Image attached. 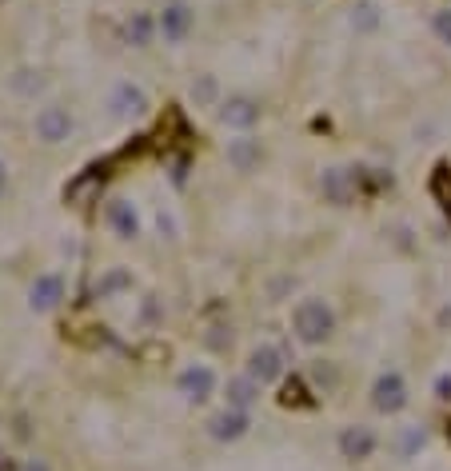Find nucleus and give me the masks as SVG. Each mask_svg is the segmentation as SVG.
Wrapping results in <instances>:
<instances>
[{
    "label": "nucleus",
    "instance_id": "nucleus-1",
    "mask_svg": "<svg viewBox=\"0 0 451 471\" xmlns=\"http://www.w3.org/2000/svg\"><path fill=\"white\" fill-rule=\"evenodd\" d=\"M292 332H296L300 344H312V348L328 344V340L336 336V312H331V304L328 299H320V296L300 299L296 312H292Z\"/></svg>",
    "mask_w": 451,
    "mask_h": 471
},
{
    "label": "nucleus",
    "instance_id": "nucleus-2",
    "mask_svg": "<svg viewBox=\"0 0 451 471\" xmlns=\"http://www.w3.org/2000/svg\"><path fill=\"white\" fill-rule=\"evenodd\" d=\"M196 29V13L188 0H168L156 16V32L164 37V45H184Z\"/></svg>",
    "mask_w": 451,
    "mask_h": 471
},
{
    "label": "nucleus",
    "instance_id": "nucleus-3",
    "mask_svg": "<svg viewBox=\"0 0 451 471\" xmlns=\"http://www.w3.org/2000/svg\"><path fill=\"white\" fill-rule=\"evenodd\" d=\"M372 408L380 416H399L407 408V380L399 372H380L372 383Z\"/></svg>",
    "mask_w": 451,
    "mask_h": 471
},
{
    "label": "nucleus",
    "instance_id": "nucleus-4",
    "mask_svg": "<svg viewBox=\"0 0 451 471\" xmlns=\"http://www.w3.org/2000/svg\"><path fill=\"white\" fill-rule=\"evenodd\" d=\"M216 116H220V124L236 128V132H248V128L260 124L263 108H260L256 97H248V92H236V97L220 100V113H216Z\"/></svg>",
    "mask_w": 451,
    "mask_h": 471
},
{
    "label": "nucleus",
    "instance_id": "nucleus-5",
    "mask_svg": "<svg viewBox=\"0 0 451 471\" xmlns=\"http://www.w3.org/2000/svg\"><path fill=\"white\" fill-rule=\"evenodd\" d=\"M108 108H113L116 120H140V116H148L152 100H148V92H144L140 84L121 80V84L113 88V97H108Z\"/></svg>",
    "mask_w": 451,
    "mask_h": 471
},
{
    "label": "nucleus",
    "instance_id": "nucleus-6",
    "mask_svg": "<svg viewBox=\"0 0 451 471\" xmlns=\"http://www.w3.org/2000/svg\"><path fill=\"white\" fill-rule=\"evenodd\" d=\"M248 375L260 383V388L284 380V352H280L276 344H256L248 352Z\"/></svg>",
    "mask_w": 451,
    "mask_h": 471
},
{
    "label": "nucleus",
    "instance_id": "nucleus-7",
    "mask_svg": "<svg viewBox=\"0 0 451 471\" xmlns=\"http://www.w3.org/2000/svg\"><path fill=\"white\" fill-rule=\"evenodd\" d=\"M37 140L40 144H64L68 136H72V128H76V120H72V113L68 108H61V105H48V108H40L37 113Z\"/></svg>",
    "mask_w": 451,
    "mask_h": 471
},
{
    "label": "nucleus",
    "instance_id": "nucleus-8",
    "mask_svg": "<svg viewBox=\"0 0 451 471\" xmlns=\"http://www.w3.org/2000/svg\"><path fill=\"white\" fill-rule=\"evenodd\" d=\"M176 388H180V396L188 400V404H204V400H212V391H216V372H212L208 364H188L176 375Z\"/></svg>",
    "mask_w": 451,
    "mask_h": 471
},
{
    "label": "nucleus",
    "instance_id": "nucleus-9",
    "mask_svg": "<svg viewBox=\"0 0 451 471\" xmlns=\"http://www.w3.org/2000/svg\"><path fill=\"white\" fill-rule=\"evenodd\" d=\"M380 448V435L372 432L368 424H352L339 432V456L344 459H355V464H363V459H372Z\"/></svg>",
    "mask_w": 451,
    "mask_h": 471
},
{
    "label": "nucleus",
    "instance_id": "nucleus-10",
    "mask_svg": "<svg viewBox=\"0 0 451 471\" xmlns=\"http://www.w3.org/2000/svg\"><path fill=\"white\" fill-rule=\"evenodd\" d=\"M320 192L331 208H347V204H355V172H347V168H323Z\"/></svg>",
    "mask_w": 451,
    "mask_h": 471
},
{
    "label": "nucleus",
    "instance_id": "nucleus-11",
    "mask_svg": "<svg viewBox=\"0 0 451 471\" xmlns=\"http://www.w3.org/2000/svg\"><path fill=\"white\" fill-rule=\"evenodd\" d=\"M64 299V280L56 272H40L29 288V307L32 312H56Z\"/></svg>",
    "mask_w": 451,
    "mask_h": 471
},
{
    "label": "nucleus",
    "instance_id": "nucleus-12",
    "mask_svg": "<svg viewBox=\"0 0 451 471\" xmlns=\"http://www.w3.org/2000/svg\"><path fill=\"white\" fill-rule=\"evenodd\" d=\"M248 427H252V419L248 412H236V408H224V412H216L208 419V435L216 443H236V440H244L248 435Z\"/></svg>",
    "mask_w": 451,
    "mask_h": 471
},
{
    "label": "nucleus",
    "instance_id": "nucleus-13",
    "mask_svg": "<svg viewBox=\"0 0 451 471\" xmlns=\"http://www.w3.org/2000/svg\"><path fill=\"white\" fill-rule=\"evenodd\" d=\"M256 404H260V383L252 380L248 372H244V375H228V383H224V408L252 412Z\"/></svg>",
    "mask_w": 451,
    "mask_h": 471
},
{
    "label": "nucleus",
    "instance_id": "nucleus-14",
    "mask_svg": "<svg viewBox=\"0 0 451 471\" xmlns=\"http://www.w3.org/2000/svg\"><path fill=\"white\" fill-rule=\"evenodd\" d=\"M104 216H108V228H113L121 240H136L140 236V216H136V208H132V200H108V208H104Z\"/></svg>",
    "mask_w": 451,
    "mask_h": 471
},
{
    "label": "nucleus",
    "instance_id": "nucleus-15",
    "mask_svg": "<svg viewBox=\"0 0 451 471\" xmlns=\"http://www.w3.org/2000/svg\"><path fill=\"white\" fill-rule=\"evenodd\" d=\"M228 164H232L236 172H252V168L260 164V140H252V136H236V140L228 144Z\"/></svg>",
    "mask_w": 451,
    "mask_h": 471
},
{
    "label": "nucleus",
    "instance_id": "nucleus-16",
    "mask_svg": "<svg viewBox=\"0 0 451 471\" xmlns=\"http://www.w3.org/2000/svg\"><path fill=\"white\" fill-rule=\"evenodd\" d=\"M152 37H160V32H156V16H152V13H132L129 21H124V40H129L132 48H148Z\"/></svg>",
    "mask_w": 451,
    "mask_h": 471
},
{
    "label": "nucleus",
    "instance_id": "nucleus-17",
    "mask_svg": "<svg viewBox=\"0 0 451 471\" xmlns=\"http://www.w3.org/2000/svg\"><path fill=\"white\" fill-rule=\"evenodd\" d=\"M129 288H132V272H124V268H108L104 276L96 280V296L100 299H113V296L129 292Z\"/></svg>",
    "mask_w": 451,
    "mask_h": 471
},
{
    "label": "nucleus",
    "instance_id": "nucleus-18",
    "mask_svg": "<svg viewBox=\"0 0 451 471\" xmlns=\"http://www.w3.org/2000/svg\"><path fill=\"white\" fill-rule=\"evenodd\" d=\"M352 29L355 32H376L380 29V4L376 0H363L360 8H352Z\"/></svg>",
    "mask_w": 451,
    "mask_h": 471
},
{
    "label": "nucleus",
    "instance_id": "nucleus-19",
    "mask_svg": "<svg viewBox=\"0 0 451 471\" xmlns=\"http://www.w3.org/2000/svg\"><path fill=\"white\" fill-rule=\"evenodd\" d=\"M40 88H45V72H37V68H21L13 76V92H21V97H37Z\"/></svg>",
    "mask_w": 451,
    "mask_h": 471
},
{
    "label": "nucleus",
    "instance_id": "nucleus-20",
    "mask_svg": "<svg viewBox=\"0 0 451 471\" xmlns=\"http://www.w3.org/2000/svg\"><path fill=\"white\" fill-rule=\"evenodd\" d=\"M423 443H428V432H423V427H404V432H399V456L412 459Z\"/></svg>",
    "mask_w": 451,
    "mask_h": 471
},
{
    "label": "nucleus",
    "instance_id": "nucleus-21",
    "mask_svg": "<svg viewBox=\"0 0 451 471\" xmlns=\"http://www.w3.org/2000/svg\"><path fill=\"white\" fill-rule=\"evenodd\" d=\"M304 396H308V391H304V383L296 380V383H288V388H284V396H280V404H284V408H308L312 400H304Z\"/></svg>",
    "mask_w": 451,
    "mask_h": 471
},
{
    "label": "nucleus",
    "instance_id": "nucleus-22",
    "mask_svg": "<svg viewBox=\"0 0 451 471\" xmlns=\"http://www.w3.org/2000/svg\"><path fill=\"white\" fill-rule=\"evenodd\" d=\"M431 32H436L444 45H451V8H439V13L431 16Z\"/></svg>",
    "mask_w": 451,
    "mask_h": 471
},
{
    "label": "nucleus",
    "instance_id": "nucleus-23",
    "mask_svg": "<svg viewBox=\"0 0 451 471\" xmlns=\"http://www.w3.org/2000/svg\"><path fill=\"white\" fill-rule=\"evenodd\" d=\"M192 97L200 100V105H208V100L216 97V80H212V76H200V80L192 84Z\"/></svg>",
    "mask_w": 451,
    "mask_h": 471
},
{
    "label": "nucleus",
    "instance_id": "nucleus-24",
    "mask_svg": "<svg viewBox=\"0 0 451 471\" xmlns=\"http://www.w3.org/2000/svg\"><path fill=\"white\" fill-rule=\"evenodd\" d=\"M436 396L439 400H451V375H439V380H436Z\"/></svg>",
    "mask_w": 451,
    "mask_h": 471
},
{
    "label": "nucleus",
    "instance_id": "nucleus-25",
    "mask_svg": "<svg viewBox=\"0 0 451 471\" xmlns=\"http://www.w3.org/2000/svg\"><path fill=\"white\" fill-rule=\"evenodd\" d=\"M160 307H156V296H148V304H144V320H156Z\"/></svg>",
    "mask_w": 451,
    "mask_h": 471
},
{
    "label": "nucleus",
    "instance_id": "nucleus-26",
    "mask_svg": "<svg viewBox=\"0 0 451 471\" xmlns=\"http://www.w3.org/2000/svg\"><path fill=\"white\" fill-rule=\"evenodd\" d=\"M24 471H53V467H48L45 459H32V464H24Z\"/></svg>",
    "mask_w": 451,
    "mask_h": 471
},
{
    "label": "nucleus",
    "instance_id": "nucleus-27",
    "mask_svg": "<svg viewBox=\"0 0 451 471\" xmlns=\"http://www.w3.org/2000/svg\"><path fill=\"white\" fill-rule=\"evenodd\" d=\"M4 188H8V168H4V160H0V196H4Z\"/></svg>",
    "mask_w": 451,
    "mask_h": 471
}]
</instances>
